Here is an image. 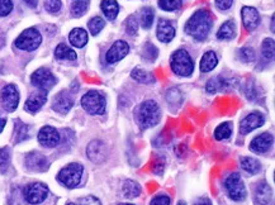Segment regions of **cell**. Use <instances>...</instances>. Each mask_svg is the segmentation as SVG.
Listing matches in <instances>:
<instances>
[{
    "label": "cell",
    "mask_w": 275,
    "mask_h": 205,
    "mask_svg": "<svg viewBox=\"0 0 275 205\" xmlns=\"http://www.w3.org/2000/svg\"><path fill=\"white\" fill-rule=\"evenodd\" d=\"M83 165L76 162L69 163V165L65 166V167L60 171L59 175H57V180H59L62 185L69 187V189H74V187H76L80 184L81 177H83Z\"/></svg>",
    "instance_id": "obj_4"
},
{
    "label": "cell",
    "mask_w": 275,
    "mask_h": 205,
    "mask_svg": "<svg viewBox=\"0 0 275 205\" xmlns=\"http://www.w3.org/2000/svg\"><path fill=\"white\" fill-rule=\"evenodd\" d=\"M41 43H42V36L36 28H28L22 32L21 36L16 40L17 47L19 50L28 51V52L37 50Z\"/></svg>",
    "instance_id": "obj_7"
},
{
    "label": "cell",
    "mask_w": 275,
    "mask_h": 205,
    "mask_svg": "<svg viewBox=\"0 0 275 205\" xmlns=\"http://www.w3.org/2000/svg\"><path fill=\"white\" fill-rule=\"evenodd\" d=\"M156 36L160 42L168 43L175 37V28L171 26V23L165 19H161L158 24V30H156Z\"/></svg>",
    "instance_id": "obj_20"
},
{
    "label": "cell",
    "mask_w": 275,
    "mask_h": 205,
    "mask_svg": "<svg viewBox=\"0 0 275 205\" xmlns=\"http://www.w3.org/2000/svg\"><path fill=\"white\" fill-rule=\"evenodd\" d=\"M74 105V99L66 91H61V93L57 94L54 99V103H52V109L55 112L60 113V114H66L70 109Z\"/></svg>",
    "instance_id": "obj_17"
},
{
    "label": "cell",
    "mask_w": 275,
    "mask_h": 205,
    "mask_svg": "<svg viewBox=\"0 0 275 205\" xmlns=\"http://www.w3.org/2000/svg\"><path fill=\"white\" fill-rule=\"evenodd\" d=\"M31 81L38 89L47 91L51 88H54L57 80L50 70L42 67V69H38L37 71L33 72L32 76H31Z\"/></svg>",
    "instance_id": "obj_9"
},
{
    "label": "cell",
    "mask_w": 275,
    "mask_h": 205,
    "mask_svg": "<svg viewBox=\"0 0 275 205\" xmlns=\"http://www.w3.org/2000/svg\"><path fill=\"white\" fill-rule=\"evenodd\" d=\"M13 11L12 0H0V17H7Z\"/></svg>",
    "instance_id": "obj_44"
},
{
    "label": "cell",
    "mask_w": 275,
    "mask_h": 205,
    "mask_svg": "<svg viewBox=\"0 0 275 205\" xmlns=\"http://www.w3.org/2000/svg\"><path fill=\"white\" fill-rule=\"evenodd\" d=\"M136 119L142 129L155 127L160 120V108L154 100L144 101L136 110Z\"/></svg>",
    "instance_id": "obj_2"
},
{
    "label": "cell",
    "mask_w": 275,
    "mask_h": 205,
    "mask_svg": "<svg viewBox=\"0 0 275 205\" xmlns=\"http://www.w3.org/2000/svg\"><path fill=\"white\" fill-rule=\"evenodd\" d=\"M86 155H88L89 160L93 162L102 163L107 158V147H105L104 142L99 141V139L91 141L86 148Z\"/></svg>",
    "instance_id": "obj_15"
},
{
    "label": "cell",
    "mask_w": 275,
    "mask_h": 205,
    "mask_svg": "<svg viewBox=\"0 0 275 205\" xmlns=\"http://www.w3.org/2000/svg\"><path fill=\"white\" fill-rule=\"evenodd\" d=\"M55 57L57 60H67V61H75L76 60V54L75 51L71 50L69 46L65 43H60L55 50Z\"/></svg>",
    "instance_id": "obj_27"
},
{
    "label": "cell",
    "mask_w": 275,
    "mask_h": 205,
    "mask_svg": "<svg viewBox=\"0 0 275 205\" xmlns=\"http://www.w3.org/2000/svg\"><path fill=\"white\" fill-rule=\"evenodd\" d=\"M265 122V118L261 113L259 112H252L248 115H246L240 123V133L241 134H248L250 132H252L256 128L261 127Z\"/></svg>",
    "instance_id": "obj_13"
},
{
    "label": "cell",
    "mask_w": 275,
    "mask_h": 205,
    "mask_svg": "<svg viewBox=\"0 0 275 205\" xmlns=\"http://www.w3.org/2000/svg\"><path fill=\"white\" fill-rule=\"evenodd\" d=\"M218 64V59H217L216 54L213 51H208L203 55L201 61V71L202 72H209L214 69Z\"/></svg>",
    "instance_id": "obj_26"
},
{
    "label": "cell",
    "mask_w": 275,
    "mask_h": 205,
    "mask_svg": "<svg viewBox=\"0 0 275 205\" xmlns=\"http://www.w3.org/2000/svg\"><path fill=\"white\" fill-rule=\"evenodd\" d=\"M238 57L242 62L255 61V51L251 47H243L238 52Z\"/></svg>",
    "instance_id": "obj_40"
},
{
    "label": "cell",
    "mask_w": 275,
    "mask_h": 205,
    "mask_svg": "<svg viewBox=\"0 0 275 205\" xmlns=\"http://www.w3.org/2000/svg\"><path fill=\"white\" fill-rule=\"evenodd\" d=\"M81 107L91 115H102L105 112V98L99 91H89L81 98Z\"/></svg>",
    "instance_id": "obj_5"
},
{
    "label": "cell",
    "mask_w": 275,
    "mask_h": 205,
    "mask_svg": "<svg viewBox=\"0 0 275 205\" xmlns=\"http://www.w3.org/2000/svg\"><path fill=\"white\" fill-rule=\"evenodd\" d=\"M194 205H212L211 200L207 199V197H201V199H198L197 202Z\"/></svg>",
    "instance_id": "obj_49"
},
{
    "label": "cell",
    "mask_w": 275,
    "mask_h": 205,
    "mask_svg": "<svg viewBox=\"0 0 275 205\" xmlns=\"http://www.w3.org/2000/svg\"><path fill=\"white\" fill-rule=\"evenodd\" d=\"M126 31L129 36L137 35V31H139V22L134 16H129L126 19Z\"/></svg>",
    "instance_id": "obj_41"
},
{
    "label": "cell",
    "mask_w": 275,
    "mask_h": 205,
    "mask_svg": "<svg viewBox=\"0 0 275 205\" xmlns=\"http://www.w3.org/2000/svg\"><path fill=\"white\" fill-rule=\"evenodd\" d=\"M241 16H242V23L246 31L252 32L254 30H256V27L260 24V16L256 9L252 8V7H243Z\"/></svg>",
    "instance_id": "obj_16"
},
{
    "label": "cell",
    "mask_w": 275,
    "mask_h": 205,
    "mask_svg": "<svg viewBox=\"0 0 275 205\" xmlns=\"http://www.w3.org/2000/svg\"><path fill=\"white\" fill-rule=\"evenodd\" d=\"M11 165V149L9 147H3L0 149V172L6 173Z\"/></svg>",
    "instance_id": "obj_33"
},
{
    "label": "cell",
    "mask_w": 275,
    "mask_h": 205,
    "mask_svg": "<svg viewBox=\"0 0 275 205\" xmlns=\"http://www.w3.org/2000/svg\"><path fill=\"white\" fill-rule=\"evenodd\" d=\"M212 26H213V18L208 11H197L185 24V32L192 36L197 41H204L209 35Z\"/></svg>",
    "instance_id": "obj_1"
},
{
    "label": "cell",
    "mask_w": 275,
    "mask_h": 205,
    "mask_svg": "<svg viewBox=\"0 0 275 205\" xmlns=\"http://www.w3.org/2000/svg\"><path fill=\"white\" fill-rule=\"evenodd\" d=\"M171 70L179 76H189L194 70V62L185 50L175 51L170 60Z\"/></svg>",
    "instance_id": "obj_3"
},
{
    "label": "cell",
    "mask_w": 275,
    "mask_h": 205,
    "mask_svg": "<svg viewBox=\"0 0 275 205\" xmlns=\"http://www.w3.org/2000/svg\"><path fill=\"white\" fill-rule=\"evenodd\" d=\"M241 167L246 171L250 175H255L260 171L261 166H260V162L257 160L252 157H243L241 160Z\"/></svg>",
    "instance_id": "obj_30"
},
{
    "label": "cell",
    "mask_w": 275,
    "mask_h": 205,
    "mask_svg": "<svg viewBox=\"0 0 275 205\" xmlns=\"http://www.w3.org/2000/svg\"><path fill=\"white\" fill-rule=\"evenodd\" d=\"M79 205H102V202L98 197L93 196V195H88V196L79 199Z\"/></svg>",
    "instance_id": "obj_45"
},
{
    "label": "cell",
    "mask_w": 275,
    "mask_h": 205,
    "mask_svg": "<svg viewBox=\"0 0 275 205\" xmlns=\"http://www.w3.org/2000/svg\"><path fill=\"white\" fill-rule=\"evenodd\" d=\"M159 55V50L153 45L151 42H147L144 47V52H142V56L145 60L150 62H154L156 60Z\"/></svg>",
    "instance_id": "obj_38"
},
{
    "label": "cell",
    "mask_w": 275,
    "mask_h": 205,
    "mask_svg": "<svg viewBox=\"0 0 275 205\" xmlns=\"http://www.w3.org/2000/svg\"><path fill=\"white\" fill-rule=\"evenodd\" d=\"M233 0H216L217 8L221 9V11H227L232 6Z\"/></svg>",
    "instance_id": "obj_48"
},
{
    "label": "cell",
    "mask_w": 275,
    "mask_h": 205,
    "mask_svg": "<svg viewBox=\"0 0 275 205\" xmlns=\"http://www.w3.org/2000/svg\"><path fill=\"white\" fill-rule=\"evenodd\" d=\"M178 205H187V204H185L184 201H179V202H178Z\"/></svg>",
    "instance_id": "obj_54"
},
{
    "label": "cell",
    "mask_w": 275,
    "mask_h": 205,
    "mask_svg": "<svg viewBox=\"0 0 275 205\" xmlns=\"http://www.w3.org/2000/svg\"><path fill=\"white\" fill-rule=\"evenodd\" d=\"M100 8L109 21H114L118 16V12H119L117 0H103Z\"/></svg>",
    "instance_id": "obj_23"
},
{
    "label": "cell",
    "mask_w": 275,
    "mask_h": 205,
    "mask_svg": "<svg viewBox=\"0 0 275 205\" xmlns=\"http://www.w3.org/2000/svg\"><path fill=\"white\" fill-rule=\"evenodd\" d=\"M224 189L227 191V195L235 201H242L246 197V187L243 185L242 178L240 173H230L224 178Z\"/></svg>",
    "instance_id": "obj_6"
},
{
    "label": "cell",
    "mask_w": 275,
    "mask_h": 205,
    "mask_svg": "<svg viewBox=\"0 0 275 205\" xmlns=\"http://www.w3.org/2000/svg\"><path fill=\"white\" fill-rule=\"evenodd\" d=\"M48 195L47 185L42 182H32L24 189V199L28 204L37 205L46 200Z\"/></svg>",
    "instance_id": "obj_8"
},
{
    "label": "cell",
    "mask_w": 275,
    "mask_h": 205,
    "mask_svg": "<svg viewBox=\"0 0 275 205\" xmlns=\"http://www.w3.org/2000/svg\"><path fill=\"white\" fill-rule=\"evenodd\" d=\"M150 205H170V197L168 195H158L154 197Z\"/></svg>",
    "instance_id": "obj_47"
},
{
    "label": "cell",
    "mask_w": 275,
    "mask_h": 205,
    "mask_svg": "<svg viewBox=\"0 0 275 205\" xmlns=\"http://www.w3.org/2000/svg\"><path fill=\"white\" fill-rule=\"evenodd\" d=\"M61 0H46L45 2L46 11L54 14L59 13L60 9H61Z\"/></svg>",
    "instance_id": "obj_43"
},
{
    "label": "cell",
    "mask_w": 275,
    "mask_h": 205,
    "mask_svg": "<svg viewBox=\"0 0 275 205\" xmlns=\"http://www.w3.org/2000/svg\"><path fill=\"white\" fill-rule=\"evenodd\" d=\"M128 52H129L128 43L124 42V41H117V42L113 43V46L107 52L105 60H107L108 64H115V62L124 59V57L128 55Z\"/></svg>",
    "instance_id": "obj_14"
},
{
    "label": "cell",
    "mask_w": 275,
    "mask_h": 205,
    "mask_svg": "<svg viewBox=\"0 0 275 205\" xmlns=\"http://www.w3.org/2000/svg\"><path fill=\"white\" fill-rule=\"evenodd\" d=\"M235 36H236V27H235V23H233L232 21L224 22V23L221 26V28H219L218 33H217V38L221 41L232 40Z\"/></svg>",
    "instance_id": "obj_25"
},
{
    "label": "cell",
    "mask_w": 275,
    "mask_h": 205,
    "mask_svg": "<svg viewBox=\"0 0 275 205\" xmlns=\"http://www.w3.org/2000/svg\"><path fill=\"white\" fill-rule=\"evenodd\" d=\"M159 6L166 12H174L182 7V0H159Z\"/></svg>",
    "instance_id": "obj_39"
},
{
    "label": "cell",
    "mask_w": 275,
    "mask_h": 205,
    "mask_svg": "<svg viewBox=\"0 0 275 205\" xmlns=\"http://www.w3.org/2000/svg\"><path fill=\"white\" fill-rule=\"evenodd\" d=\"M4 46V37H2V36H0V48L3 47Z\"/></svg>",
    "instance_id": "obj_52"
},
{
    "label": "cell",
    "mask_w": 275,
    "mask_h": 205,
    "mask_svg": "<svg viewBox=\"0 0 275 205\" xmlns=\"http://www.w3.org/2000/svg\"><path fill=\"white\" fill-rule=\"evenodd\" d=\"M16 133H14V142L19 143V142H23L26 139L30 138L31 136V127L27 124L22 123L21 120H17L16 122Z\"/></svg>",
    "instance_id": "obj_28"
},
{
    "label": "cell",
    "mask_w": 275,
    "mask_h": 205,
    "mask_svg": "<svg viewBox=\"0 0 275 205\" xmlns=\"http://www.w3.org/2000/svg\"><path fill=\"white\" fill-rule=\"evenodd\" d=\"M272 142H274V137H272L271 133H265L260 134V136L255 137L251 141V144H250V149L255 153H265L270 149Z\"/></svg>",
    "instance_id": "obj_18"
},
{
    "label": "cell",
    "mask_w": 275,
    "mask_h": 205,
    "mask_svg": "<svg viewBox=\"0 0 275 205\" xmlns=\"http://www.w3.org/2000/svg\"><path fill=\"white\" fill-rule=\"evenodd\" d=\"M26 2V4L27 6H30L31 8H36L37 7V3H38V0H24Z\"/></svg>",
    "instance_id": "obj_50"
},
{
    "label": "cell",
    "mask_w": 275,
    "mask_h": 205,
    "mask_svg": "<svg viewBox=\"0 0 275 205\" xmlns=\"http://www.w3.org/2000/svg\"><path fill=\"white\" fill-rule=\"evenodd\" d=\"M271 31L274 32V16L271 17Z\"/></svg>",
    "instance_id": "obj_53"
},
{
    "label": "cell",
    "mask_w": 275,
    "mask_h": 205,
    "mask_svg": "<svg viewBox=\"0 0 275 205\" xmlns=\"http://www.w3.org/2000/svg\"><path fill=\"white\" fill-rule=\"evenodd\" d=\"M154 22V9L153 8H144L141 12V26L144 30L151 28Z\"/></svg>",
    "instance_id": "obj_35"
},
{
    "label": "cell",
    "mask_w": 275,
    "mask_h": 205,
    "mask_svg": "<svg viewBox=\"0 0 275 205\" xmlns=\"http://www.w3.org/2000/svg\"><path fill=\"white\" fill-rule=\"evenodd\" d=\"M119 205H133V204H124V202H122V204H119Z\"/></svg>",
    "instance_id": "obj_56"
},
{
    "label": "cell",
    "mask_w": 275,
    "mask_h": 205,
    "mask_svg": "<svg viewBox=\"0 0 275 205\" xmlns=\"http://www.w3.org/2000/svg\"><path fill=\"white\" fill-rule=\"evenodd\" d=\"M274 47H275V43L274 40H271V38H266V40L262 42L261 46V52H262V56H264L265 60H272V57H274Z\"/></svg>",
    "instance_id": "obj_37"
},
{
    "label": "cell",
    "mask_w": 275,
    "mask_h": 205,
    "mask_svg": "<svg viewBox=\"0 0 275 205\" xmlns=\"http://www.w3.org/2000/svg\"><path fill=\"white\" fill-rule=\"evenodd\" d=\"M89 8V0H75L71 6V16L80 18L86 13Z\"/></svg>",
    "instance_id": "obj_31"
},
{
    "label": "cell",
    "mask_w": 275,
    "mask_h": 205,
    "mask_svg": "<svg viewBox=\"0 0 275 205\" xmlns=\"http://www.w3.org/2000/svg\"><path fill=\"white\" fill-rule=\"evenodd\" d=\"M38 141L43 147L54 148V147L59 146L60 142H61V134L59 133L56 128L46 125L38 133Z\"/></svg>",
    "instance_id": "obj_12"
},
{
    "label": "cell",
    "mask_w": 275,
    "mask_h": 205,
    "mask_svg": "<svg viewBox=\"0 0 275 205\" xmlns=\"http://www.w3.org/2000/svg\"><path fill=\"white\" fill-rule=\"evenodd\" d=\"M46 100H47V91L40 90V91H37V93L32 94V95L27 99L24 108H26V110H27V112L36 113L43 107V104L46 103Z\"/></svg>",
    "instance_id": "obj_19"
},
{
    "label": "cell",
    "mask_w": 275,
    "mask_h": 205,
    "mask_svg": "<svg viewBox=\"0 0 275 205\" xmlns=\"http://www.w3.org/2000/svg\"><path fill=\"white\" fill-rule=\"evenodd\" d=\"M226 85H227V81L223 80L221 76H216V78H212L211 80L208 81L206 89L208 93L214 94V93H217L218 90H221V89H223Z\"/></svg>",
    "instance_id": "obj_34"
},
{
    "label": "cell",
    "mask_w": 275,
    "mask_h": 205,
    "mask_svg": "<svg viewBox=\"0 0 275 205\" xmlns=\"http://www.w3.org/2000/svg\"><path fill=\"white\" fill-rule=\"evenodd\" d=\"M104 26L105 22L103 21L100 17H94V18H91L88 23V28L93 36L99 35V32L104 28Z\"/></svg>",
    "instance_id": "obj_36"
},
{
    "label": "cell",
    "mask_w": 275,
    "mask_h": 205,
    "mask_svg": "<svg viewBox=\"0 0 275 205\" xmlns=\"http://www.w3.org/2000/svg\"><path fill=\"white\" fill-rule=\"evenodd\" d=\"M122 191L124 197H127V199H134V197L140 196V194H141V186L133 180H126V181L123 182Z\"/></svg>",
    "instance_id": "obj_24"
},
{
    "label": "cell",
    "mask_w": 275,
    "mask_h": 205,
    "mask_svg": "<svg viewBox=\"0 0 275 205\" xmlns=\"http://www.w3.org/2000/svg\"><path fill=\"white\" fill-rule=\"evenodd\" d=\"M24 165L32 172H45L48 168V160L40 152H31L24 158Z\"/></svg>",
    "instance_id": "obj_11"
},
{
    "label": "cell",
    "mask_w": 275,
    "mask_h": 205,
    "mask_svg": "<svg viewBox=\"0 0 275 205\" xmlns=\"http://www.w3.org/2000/svg\"><path fill=\"white\" fill-rule=\"evenodd\" d=\"M166 100L170 103V104H180L182 101V94L178 89H170L166 94Z\"/></svg>",
    "instance_id": "obj_42"
},
{
    "label": "cell",
    "mask_w": 275,
    "mask_h": 205,
    "mask_svg": "<svg viewBox=\"0 0 275 205\" xmlns=\"http://www.w3.org/2000/svg\"><path fill=\"white\" fill-rule=\"evenodd\" d=\"M6 123H7L6 118H2V115H0V133L3 132L4 127H6Z\"/></svg>",
    "instance_id": "obj_51"
},
{
    "label": "cell",
    "mask_w": 275,
    "mask_h": 205,
    "mask_svg": "<svg viewBox=\"0 0 275 205\" xmlns=\"http://www.w3.org/2000/svg\"><path fill=\"white\" fill-rule=\"evenodd\" d=\"M164 167H165V161H164V158H158V160L154 161L151 170H153V172L156 173V175H161V173L164 172Z\"/></svg>",
    "instance_id": "obj_46"
},
{
    "label": "cell",
    "mask_w": 275,
    "mask_h": 205,
    "mask_svg": "<svg viewBox=\"0 0 275 205\" xmlns=\"http://www.w3.org/2000/svg\"><path fill=\"white\" fill-rule=\"evenodd\" d=\"M0 99H2V105L7 112H14L19 103V91L17 86L9 84L6 88H3V90L0 93Z\"/></svg>",
    "instance_id": "obj_10"
},
{
    "label": "cell",
    "mask_w": 275,
    "mask_h": 205,
    "mask_svg": "<svg viewBox=\"0 0 275 205\" xmlns=\"http://www.w3.org/2000/svg\"><path fill=\"white\" fill-rule=\"evenodd\" d=\"M231 134H232V124L228 122L222 123L221 125H218V128L214 132V138L217 141H223V139L230 138Z\"/></svg>",
    "instance_id": "obj_32"
},
{
    "label": "cell",
    "mask_w": 275,
    "mask_h": 205,
    "mask_svg": "<svg viewBox=\"0 0 275 205\" xmlns=\"http://www.w3.org/2000/svg\"><path fill=\"white\" fill-rule=\"evenodd\" d=\"M271 200V189L266 182L256 185L254 191V201L256 205H269Z\"/></svg>",
    "instance_id": "obj_21"
},
{
    "label": "cell",
    "mask_w": 275,
    "mask_h": 205,
    "mask_svg": "<svg viewBox=\"0 0 275 205\" xmlns=\"http://www.w3.org/2000/svg\"><path fill=\"white\" fill-rule=\"evenodd\" d=\"M69 40L72 46L78 48H83L88 42V33L83 28H75L70 32Z\"/></svg>",
    "instance_id": "obj_22"
},
{
    "label": "cell",
    "mask_w": 275,
    "mask_h": 205,
    "mask_svg": "<svg viewBox=\"0 0 275 205\" xmlns=\"http://www.w3.org/2000/svg\"><path fill=\"white\" fill-rule=\"evenodd\" d=\"M66 205H76V204H74V202H67Z\"/></svg>",
    "instance_id": "obj_55"
},
{
    "label": "cell",
    "mask_w": 275,
    "mask_h": 205,
    "mask_svg": "<svg viewBox=\"0 0 275 205\" xmlns=\"http://www.w3.org/2000/svg\"><path fill=\"white\" fill-rule=\"evenodd\" d=\"M131 76L133 80L139 81L141 84H154L155 83V78L151 72H147L142 69H134L131 72Z\"/></svg>",
    "instance_id": "obj_29"
}]
</instances>
